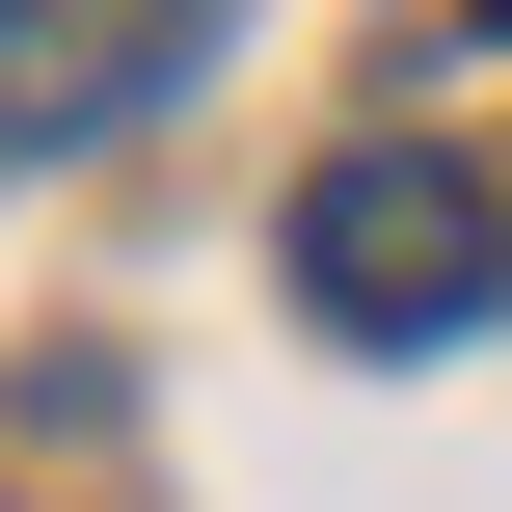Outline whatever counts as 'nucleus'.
Listing matches in <instances>:
<instances>
[{
  "label": "nucleus",
  "instance_id": "nucleus-2",
  "mask_svg": "<svg viewBox=\"0 0 512 512\" xmlns=\"http://www.w3.org/2000/svg\"><path fill=\"white\" fill-rule=\"evenodd\" d=\"M189 81H216V0H0V162L162 135Z\"/></svg>",
  "mask_w": 512,
  "mask_h": 512
},
{
  "label": "nucleus",
  "instance_id": "nucleus-1",
  "mask_svg": "<svg viewBox=\"0 0 512 512\" xmlns=\"http://www.w3.org/2000/svg\"><path fill=\"white\" fill-rule=\"evenodd\" d=\"M270 270H297L324 351H459L512 297V216H486L459 135H351V162H297V243H270Z\"/></svg>",
  "mask_w": 512,
  "mask_h": 512
}]
</instances>
